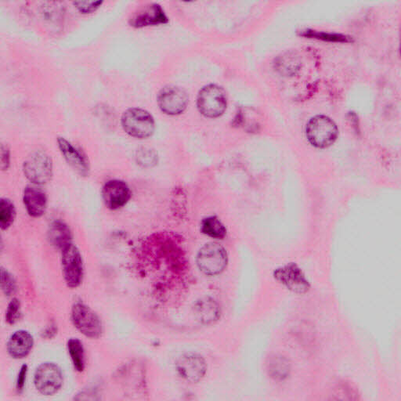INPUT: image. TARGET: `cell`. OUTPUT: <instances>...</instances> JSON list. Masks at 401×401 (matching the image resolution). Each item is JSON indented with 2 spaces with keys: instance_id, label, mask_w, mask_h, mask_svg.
<instances>
[{
  "instance_id": "cell-1",
  "label": "cell",
  "mask_w": 401,
  "mask_h": 401,
  "mask_svg": "<svg viewBox=\"0 0 401 401\" xmlns=\"http://www.w3.org/2000/svg\"><path fill=\"white\" fill-rule=\"evenodd\" d=\"M122 126L125 132L137 139H146L153 135L155 122L146 110L129 108L122 116Z\"/></svg>"
},
{
  "instance_id": "cell-2",
  "label": "cell",
  "mask_w": 401,
  "mask_h": 401,
  "mask_svg": "<svg viewBox=\"0 0 401 401\" xmlns=\"http://www.w3.org/2000/svg\"><path fill=\"white\" fill-rule=\"evenodd\" d=\"M306 134L308 141L317 148H327L333 145L338 138L336 124L324 115H317L307 125Z\"/></svg>"
},
{
  "instance_id": "cell-3",
  "label": "cell",
  "mask_w": 401,
  "mask_h": 401,
  "mask_svg": "<svg viewBox=\"0 0 401 401\" xmlns=\"http://www.w3.org/2000/svg\"><path fill=\"white\" fill-rule=\"evenodd\" d=\"M24 174L34 185H44L51 181L53 174L51 156L43 151L33 152L23 164Z\"/></svg>"
},
{
  "instance_id": "cell-4",
  "label": "cell",
  "mask_w": 401,
  "mask_h": 401,
  "mask_svg": "<svg viewBox=\"0 0 401 401\" xmlns=\"http://www.w3.org/2000/svg\"><path fill=\"white\" fill-rule=\"evenodd\" d=\"M227 106L224 89L217 85H208L200 89L197 99V106L205 117H218L225 113Z\"/></svg>"
},
{
  "instance_id": "cell-5",
  "label": "cell",
  "mask_w": 401,
  "mask_h": 401,
  "mask_svg": "<svg viewBox=\"0 0 401 401\" xmlns=\"http://www.w3.org/2000/svg\"><path fill=\"white\" fill-rule=\"evenodd\" d=\"M228 262L225 248L217 243L205 245L197 255V265L200 271L208 276L222 273Z\"/></svg>"
},
{
  "instance_id": "cell-6",
  "label": "cell",
  "mask_w": 401,
  "mask_h": 401,
  "mask_svg": "<svg viewBox=\"0 0 401 401\" xmlns=\"http://www.w3.org/2000/svg\"><path fill=\"white\" fill-rule=\"evenodd\" d=\"M72 322L80 333L91 338H98L103 333L100 317L86 304L76 303L72 308Z\"/></svg>"
},
{
  "instance_id": "cell-7",
  "label": "cell",
  "mask_w": 401,
  "mask_h": 401,
  "mask_svg": "<svg viewBox=\"0 0 401 401\" xmlns=\"http://www.w3.org/2000/svg\"><path fill=\"white\" fill-rule=\"evenodd\" d=\"M61 262L67 286L78 288L84 280V266L77 246L70 244L61 250Z\"/></svg>"
},
{
  "instance_id": "cell-8",
  "label": "cell",
  "mask_w": 401,
  "mask_h": 401,
  "mask_svg": "<svg viewBox=\"0 0 401 401\" xmlns=\"http://www.w3.org/2000/svg\"><path fill=\"white\" fill-rule=\"evenodd\" d=\"M63 383V373L58 366L54 363H44L39 366L34 373V386L43 395H54L61 390Z\"/></svg>"
},
{
  "instance_id": "cell-9",
  "label": "cell",
  "mask_w": 401,
  "mask_h": 401,
  "mask_svg": "<svg viewBox=\"0 0 401 401\" xmlns=\"http://www.w3.org/2000/svg\"><path fill=\"white\" fill-rule=\"evenodd\" d=\"M274 279L286 287L290 291L297 294H304L310 288V282L302 269L294 262L276 269Z\"/></svg>"
},
{
  "instance_id": "cell-10",
  "label": "cell",
  "mask_w": 401,
  "mask_h": 401,
  "mask_svg": "<svg viewBox=\"0 0 401 401\" xmlns=\"http://www.w3.org/2000/svg\"><path fill=\"white\" fill-rule=\"evenodd\" d=\"M189 96L181 87L167 86L158 95V105L163 113L169 115L183 113L188 106Z\"/></svg>"
},
{
  "instance_id": "cell-11",
  "label": "cell",
  "mask_w": 401,
  "mask_h": 401,
  "mask_svg": "<svg viewBox=\"0 0 401 401\" xmlns=\"http://www.w3.org/2000/svg\"><path fill=\"white\" fill-rule=\"evenodd\" d=\"M131 195L129 185L121 179H110L102 189L103 203L110 210H117L125 206Z\"/></svg>"
},
{
  "instance_id": "cell-12",
  "label": "cell",
  "mask_w": 401,
  "mask_h": 401,
  "mask_svg": "<svg viewBox=\"0 0 401 401\" xmlns=\"http://www.w3.org/2000/svg\"><path fill=\"white\" fill-rule=\"evenodd\" d=\"M169 23V19L162 8L158 4H148L137 9L129 20L131 26L141 27L151 25H164Z\"/></svg>"
},
{
  "instance_id": "cell-13",
  "label": "cell",
  "mask_w": 401,
  "mask_h": 401,
  "mask_svg": "<svg viewBox=\"0 0 401 401\" xmlns=\"http://www.w3.org/2000/svg\"><path fill=\"white\" fill-rule=\"evenodd\" d=\"M58 145L65 160L75 172L82 177L89 174V163L87 155L80 149L74 146L64 137L58 138Z\"/></svg>"
},
{
  "instance_id": "cell-14",
  "label": "cell",
  "mask_w": 401,
  "mask_h": 401,
  "mask_svg": "<svg viewBox=\"0 0 401 401\" xmlns=\"http://www.w3.org/2000/svg\"><path fill=\"white\" fill-rule=\"evenodd\" d=\"M179 374L191 383H197L205 375L207 366L202 356L196 354L185 355L177 363Z\"/></svg>"
},
{
  "instance_id": "cell-15",
  "label": "cell",
  "mask_w": 401,
  "mask_h": 401,
  "mask_svg": "<svg viewBox=\"0 0 401 401\" xmlns=\"http://www.w3.org/2000/svg\"><path fill=\"white\" fill-rule=\"evenodd\" d=\"M23 202L30 217L39 218L44 215L48 202L44 191L34 186H27L24 190Z\"/></svg>"
},
{
  "instance_id": "cell-16",
  "label": "cell",
  "mask_w": 401,
  "mask_h": 401,
  "mask_svg": "<svg viewBox=\"0 0 401 401\" xmlns=\"http://www.w3.org/2000/svg\"><path fill=\"white\" fill-rule=\"evenodd\" d=\"M34 338L29 331L20 330L13 333L8 343L9 355L15 359H22L30 354Z\"/></svg>"
},
{
  "instance_id": "cell-17",
  "label": "cell",
  "mask_w": 401,
  "mask_h": 401,
  "mask_svg": "<svg viewBox=\"0 0 401 401\" xmlns=\"http://www.w3.org/2000/svg\"><path fill=\"white\" fill-rule=\"evenodd\" d=\"M47 236L50 243L60 250L72 243V234L70 228L61 220L54 221L50 225Z\"/></svg>"
},
{
  "instance_id": "cell-18",
  "label": "cell",
  "mask_w": 401,
  "mask_h": 401,
  "mask_svg": "<svg viewBox=\"0 0 401 401\" xmlns=\"http://www.w3.org/2000/svg\"><path fill=\"white\" fill-rule=\"evenodd\" d=\"M219 307L211 298H203L198 301L195 306L197 319L203 324H209L217 321L219 317Z\"/></svg>"
},
{
  "instance_id": "cell-19",
  "label": "cell",
  "mask_w": 401,
  "mask_h": 401,
  "mask_svg": "<svg viewBox=\"0 0 401 401\" xmlns=\"http://www.w3.org/2000/svg\"><path fill=\"white\" fill-rule=\"evenodd\" d=\"M68 349L74 368L79 372L84 371L86 367L85 350L84 344L79 338H71L68 342Z\"/></svg>"
},
{
  "instance_id": "cell-20",
  "label": "cell",
  "mask_w": 401,
  "mask_h": 401,
  "mask_svg": "<svg viewBox=\"0 0 401 401\" xmlns=\"http://www.w3.org/2000/svg\"><path fill=\"white\" fill-rule=\"evenodd\" d=\"M200 230L207 236L217 239H223L227 234L225 226L215 216L205 218L200 226Z\"/></svg>"
},
{
  "instance_id": "cell-21",
  "label": "cell",
  "mask_w": 401,
  "mask_h": 401,
  "mask_svg": "<svg viewBox=\"0 0 401 401\" xmlns=\"http://www.w3.org/2000/svg\"><path fill=\"white\" fill-rule=\"evenodd\" d=\"M16 218L15 204L9 198H4L0 202V227L3 231L8 230Z\"/></svg>"
},
{
  "instance_id": "cell-22",
  "label": "cell",
  "mask_w": 401,
  "mask_h": 401,
  "mask_svg": "<svg viewBox=\"0 0 401 401\" xmlns=\"http://www.w3.org/2000/svg\"><path fill=\"white\" fill-rule=\"evenodd\" d=\"M269 374L275 379L283 380L289 375V364L285 357L274 356L267 364Z\"/></svg>"
},
{
  "instance_id": "cell-23",
  "label": "cell",
  "mask_w": 401,
  "mask_h": 401,
  "mask_svg": "<svg viewBox=\"0 0 401 401\" xmlns=\"http://www.w3.org/2000/svg\"><path fill=\"white\" fill-rule=\"evenodd\" d=\"M136 162L143 168H151L158 163L156 151L150 148H141L136 151Z\"/></svg>"
},
{
  "instance_id": "cell-24",
  "label": "cell",
  "mask_w": 401,
  "mask_h": 401,
  "mask_svg": "<svg viewBox=\"0 0 401 401\" xmlns=\"http://www.w3.org/2000/svg\"><path fill=\"white\" fill-rule=\"evenodd\" d=\"M1 288L4 293L8 296L15 294L17 290L15 278L4 267H1Z\"/></svg>"
},
{
  "instance_id": "cell-25",
  "label": "cell",
  "mask_w": 401,
  "mask_h": 401,
  "mask_svg": "<svg viewBox=\"0 0 401 401\" xmlns=\"http://www.w3.org/2000/svg\"><path fill=\"white\" fill-rule=\"evenodd\" d=\"M303 36L306 37H311L328 41H336V42H349L350 39L347 37L342 36V34H329L314 31H306L302 34Z\"/></svg>"
},
{
  "instance_id": "cell-26",
  "label": "cell",
  "mask_w": 401,
  "mask_h": 401,
  "mask_svg": "<svg viewBox=\"0 0 401 401\" xmlns=\"http://www.w3.org/2000/svg\"><path fill=\"white\" fill-rule=\"evenodd\" d=\"M20 301L15 298L9 303L8 310L6 313V321L9 324H15L20 317Z\"/></svg>"
},
{
  "instance_id": "cell-27",
  "label": "cell",
  "mask_w": 401,
  "mask_h": 401,
  "mask_svg": "<svg viewBox=\"0 0 401 401\" xmlns=\"http://www.w3.org/2000/svg\"><path fill=\"white\" fill-rule=\"evenodd\" d=\"M103 3V1H76L73 4L82 13H91L98 11Z\"/></svg>"
},
{
  "instance_id": "cell-28",
  "label": "cell",
  "mask_w": 401,
  "mask_h": 401,
  "mask_svg": "<svg viewBox=\"0 0 401 401\" xmlns=\"http://www.w3.org/2000/svg\"><path fill=\"white\" fill-rule=\"evenodd\" d=\"M11 165V151L6 145L2 144L1 146V168L6 170L10 167Z\"/></svg>"
},
{
  "instance_id": "cell-29",
  "label": "cell",
  "mask_w": 401,
  "mask_h": 401,
  "mask_svg": "<svg viewBox=\"0 0 401 401\" xmlns=\"http://www.w3.org/2000/svg\"><path fill=\"white\" fill-rule=\"evenodd\" d=\"M27 373V366L26 364H24L22 369H20L18 377L17 389L18 391L23 390L24 388L26 381Z\"/></svg>"
}]
</instances>
